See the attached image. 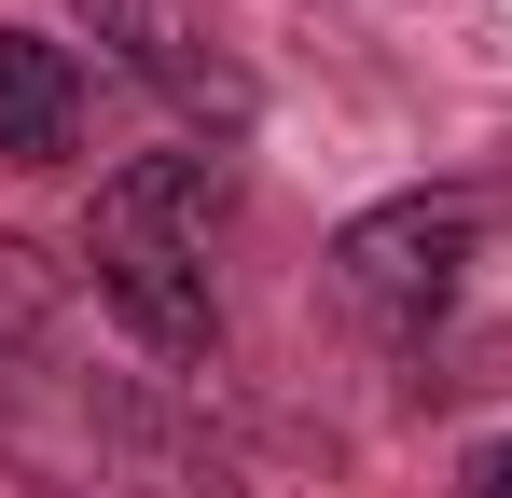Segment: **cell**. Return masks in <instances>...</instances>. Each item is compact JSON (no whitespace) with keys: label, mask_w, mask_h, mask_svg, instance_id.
I'll list each match as a JSON object with an SVG mask.
<instances>
[{"label":"cell","mask_w":512,"mask_h":498,"mask_svg":"<svg viewBox=\"0 0 512 498\" xmlns=\"http://www.w3.org/2000/svg\"><path fill=\"white\" fill-rule=\"evenodd\" d=\"M0 471L42 498H250L139 374L70 346V291L42 249L0 236Z\"/></svg>","instance_id":"obj_1"},{"label":"cell","mask_w":512,"mask_h":498,"mask_svg":"<svg viewBox=\"0 0 512 498\" xmlns=\"http://www.w3.org/2000/svg\"><path fill=\"white\" fill-rule=\"evenodd\" d=\"M70 14H84L97 42H111L125 70L167 97V111H194L208 139H236V125L263 111V97H250V70H236V42L208 28V0H70Z\"/></svg>","instance_id":"obj_4"},{"label":"cell","mask_w":512,"mask_h":498,"mask_svg":"<svg viewBox=\"0 0 512 498\" xmlns=\"http://www.w3.org/2000/svg\"><path fill=\"white\" fill-rule=\"evenodd\" d=\"M457 498H512V429H485V443L457 457Z\"/></svg>","instance_id":"obj_6"},{"label":"cell","mask_w":512,"mask_h":498,"mask_svg":"<svg viewBox=\"0 0 512 498\" xmlns=\"http://www.w3.org/2000/svg\"><path fill=\"white\" fill-rule=\"evenodd\" d=\"M222 153H139L125 180H97V236H84V291L139 332L153 360H208L222 346Z\"/></svg>","instance_id":"obj_2"},{"label":"cell","mask_w":512,"mask_h":498,"mask_svg":"<svg viewBox=\"0 0 512 498\" xmlns=\"http://www.w3.org/2000/svg\"><path fill=\"white\" fill-rule=\"evenodd\" d=\"M70 139H84V70H70L42 28H0V153L56 166Z\"/></svg>","instance_id":"obj_5"},{"label":"cell","mask_w":512,"mask_h":498,"mask_svg":"<svg viewBox=\"0 0 512 498\" xmlns=\"http://www.w3.org/2000/svg\"><path fill=\"white\" fill-rule=\"evenodd\" d=\"M471 263H485V194H388L333 236V291L360 332L429 346V332L471 305Z\"/></svg>","instance_id":"obj_3"}]
</instances>
